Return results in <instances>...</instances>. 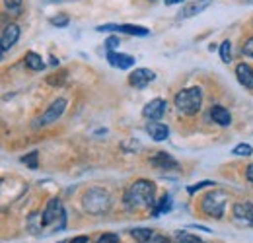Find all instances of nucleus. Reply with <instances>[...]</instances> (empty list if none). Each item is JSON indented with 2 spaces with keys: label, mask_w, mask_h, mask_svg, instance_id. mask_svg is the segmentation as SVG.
Returning a JSON list of instances; mask_svg holds the SVG:
<instances>
[{
  "label": "nucleus",
  "mask_w": 253,
  "mask_h": 243,
  "mask_svg": "<svg viewBox=\"0 0 253 243\" xmlns=\"http://www.w3.org/2000/svg\"><path fill=\"white\" fill-rule=\"evenodd\" d=\"M211 117H212V121L216 122V124H220V126H230V122H232L230 111L226 107H222V105L211 107Z\"/></svg>",
  "instance_id": "16"
},
{
  "label": "nucleus",
  "mask_w": 253,
  "mask_h": 243,
  "mask_svg": "<svg viewBox=\"0 0 253 243\" xmlns=\"http://www.w3.org/2000/svg\"><path fill=\"white\" fill-rule=\"evenodd\" d=\"M97 243H119V236L117 234H103Z\"/></svg>",
  "instance_id": "29"
},
{
  "label": "nucleus",
  "mask_w": 253,
  "mask_h": 243,
  "mask_svg": "<svg viewBox=\"0 0 253 243\" xmlns=\"http://www.w3.org/2000/svg\"><path fill=\"white\" fill-rule=\"evenodd\" d=\"M22 163H26L28 167L35 169V167H37V152H32V154H28V156H24V158H22Z\"/></svg>",
  "instance_id": "27"
},
{
  "label": "nucleus",
  "mask_w": 253,
  "mask_h": 243,
  "mask_svg": "<svg viewBox=\"0 0 253 243\" xmlns=\"http://www.w3.org/2000/svg\"><path fill=\"white\" fill-rule=\"evenodd\" d=\"M146 243H169V240H168V238H164V236H160V234H154V236H152Z\"/></svg>",
  "instance_id": "33"
},
{
  "label": "nucleus",
  "mask_w": 253,
  "mask_h": 243,
  "mask_svg": "<svg viewBox=\"0 0 253 243\" xmlns=\"http://www.w3.org/2000/svg\"><path fill=\"white\" fill-rule=\"evenodd\" d=\"M26 64H28L32 70H43V68H45V62L41 59V55H37V53H33V51H30V53L26 55Z\"/></svg>",
  "instance_id": "20"
},
{
  "label": "nucleus",
  "mask_w": 253,
  "mask_h": 243,
  "mask_svg": "<svg viewBox=\"0 0 253 243\" xmlns=\"http://www.w3.org/2000/svg\"><path fill=\"white\" fill-rule=\"evenodd\" d=\"M146 132H148L150 138L156 140V142H162V140H166V138L169 136V128H168V124L158 122V121L148 122V124H146Z\"/></svg>",
  "instance_id": "14"
},
{
  "label": "nucleus",
  "mask_w": 253,
  "mask_h": 243,
  "mask_svg": "<svg viewBox=\"0 0 253 243\" xmlns=\"http://www.w3.org/2000/svg\"><path fill=\"white\" fill-rule=\"evenodd\" d=\"M43 224L49 232L63 230L66 226V212H64L63 202L59 199H51L47 202V208L43 210Z\"/></svg>",
  "instance_id": "4"
},
{
  "label": "nucleus",
  "mask_w": 253,
  "mask_h": 243,
  "mask_svg": "<svg viewBox=\"0 0 253 243\" xmlns=\"http://www.w3.org/2000/svg\"><path fill=\"white\" fill-rule=\"evenodd\" d=\"M64 109H66V99H64V97H59L57 101H53V103L49 105V109H47V111H45L37 121L33 122V126H35V128H39V126H45V124L55 122L64 113Z\"/></svg>",
  "instance_id": "6"
},
{
  "label": "nucleus",
  "mask_w": 253,
  "mask_h": 243,
  "mask_svg": "<svg viewBox=\"0 0 253 243\" xmlns=\"http://www.w3.org/2000/svg\"><path fill=\"white\" fill-rule=\"evenodd\" d=\"M154 195H156V185L148 179H138L125 191L123 202L126 210H140V208H150L154 206Z\"/></svg>",
  "instance_id": "1"
},
{
  "label": "nucleus",
  "mask_w": 253,
  "mask_h": 243,
  "mask_svg": "<svg viewBox=\"0 0 253 243\" xmlns=\"http://www.w3.org/2000/svg\"><path fill=\"white\" fill-rule=\"evenodd\" d=\"M232 212H234V218H236L240 224H244V226H253V202H250V201L236 202L234 208H232Z\"/></svg>",
  "instance_id": "7"
},
{
  "label": "nucleus",
  "mask_w": 253,
  "mask_h": 243,
  "mask_svg": "<svg viewBox=\"0 0 253 243\" xmlns=\"http://www.w3.org/2000/svg\"><path fill=\"white\" fill-rule=\"evenodd\" d=\"M246 177H248V181L253 185V163L248 165V169H246Z\"/></svg>",
  "instance_id": "34"
},
{
  "label": "nucleus",
  "mask_w": 253,
  "mask_h": 243,
  "mask_svg": "<svg viewBox=\"0 0 253 243\" xmlns=\"http://www.w3.org/2000/svg\"><path fill=\"white\" fill-rule=\"evenodd\" d=\"M150 163H152L154 167L162 169V171H169V169H177V167H179V163L173 160V156H169V154H166V152H160V154H156L154 158H150Z\"/></svg>",
  "instance_id": "10"
},
{
  "label": "nucleus",
  "mask_w": 253,
  "mask_h": 243,
  "mask_svg": "<svg viewBox=\"0 0 253 243\" xmlns=\"http://www.w3.org/2000/svg\"><path fill=\"white\" fill-rule=\"evenodd\" d=\"M226 193L224 191H211L205 195L203 202H201V208L207 216H212V218H222L224 216V208H226Z\"/></svg>",
  "instance_id": "5"
},
{
  "label": "nucleus",
  "mask_w": 253,
  "mask_h": 243,
  "mask_svg": "<svg viewBox=\"0 0 253 243\" xmlns=\"http://www.w3.org/2000/svg\"><path fill=\"white\" fill-rule=\"evenodd\" d=\"M130 236H132V240L138 243H146L152 236H154V232L152 230H148V228H134L132 232H130Z\"/></svg>",
  "instance_id": "19"
},
{
  "label": "nucleus",
  "mask_w": 253,
  "mask_h": 243,
  "mask_svg": "<svg viewBox=\"0 0 253 243\" xmlns=\"http://www.w3.org/2000/svg\"><path fill=\"white\" fill-rule=\"evenodd\" d=\"M18 39H20V28L16 24L6 26L4 31H2V39H0L2 41V51H8L10 47H14Z\"/></svg>",
  "instance_id": "12"
},
{
  "label": "nucleus",
  "mask_w": 253,
  "mask_h": 243,
  "mask_svg": "<svg viewBox=\"0 0 253 243\" xmlns=\"http://www.w3.org/2000/svg\"><path fill=\"white\" fill-rule=\"evenodd\" d=\"M28 228L32 230L33 234H41L45 230V224H43V214L33 212L30 218H28Z\"/></svg>",
  "instance_id": "17"
},
{
  "label": "nucleus",
  "mask_w": 253,
  "mask_h": 243,
  "mask_svg": "<svg viewBox=\"0 0 253 243\" xmlns=\"http://www.w3.org/2000/svg\"><path fill=\"white\" fill-rule=\"evenodd\" d=\"M205 187H214V183H212V181L195 183V185H189V187H187V193H189V195H193V193H197V191H201V189H205Z\"/></svg>",
  "instance_id": "26"
},
{
  "label": "nucleus",
  "mask_w": 253,
  "mask_h": 243,
  "mask_svg": "<svg viewBox=\"0 0 253 243\" xmlns=\"http://www.w3.org/2000/svg\"><path fill=\"white\" fill-rule=\"evenodd\" d=\"M179 2H183V0H166L168 6H173V4H179Z\"/></svg>",
  "instance_id": "36"
},
{
  "label": "nucleus",
  "mask_w": 253,
  "mask_h": 243,
  "mask_svg": "<svg viewBox=\"0 0 253 243\" xmlns=\"http://www.w3.org/2000/svg\"><path fill=\"white\" fill-rule=\"evenodd\" d=\"M236 76H238V80H240L242 86H246V88L253 90V68L252 66L244 64V62L238 64V68H236Z\"/></svg>",
  "instance_id": "15"
},
{
  "label": "nucleus",
  "mask_w": 253,
  "mask_h": 243,
  "mask_svg": "<svg viewBox=\"0 0 253 243\" xmlns=\"http://www.w3.org/2000/svg\"><path fill=\"white\" fill-rule=\"evenodd\" d=\"M175 242L177 243H205L201 238L193 236V234H187V232H175Z\"/></svg>",
  "instance_id": "21"
},
{
  "label": "nucleus",
  "mask_w": 253,
  "mask_h": 243,
  "mask_svg": "<svg viewBox=\"0 0 253 243\" xmlns=\"http://www.w3.org/2000/svg\"><path fill=\"white\" fill-rule=\"evenodd\" d=\"M201 105H203V91L201 88H187V90H181L175 95V107L179 113L193 117L201 111Z\"/></svg>",
  "instance_id": "2"
},
{
  "label": "nucleus",
  "mask_w": 253,
  "mask_h": 243,
  "mask_svg": "<svg viewBox=\"0 0 253 243\" xmlns=\"http://www.w3.org/2000/svg\"><path fill=\"white\" fill-rule=\"evenodd\" d=\"M51 64H53V66H59V61H57V59L53 57V59H51Z\"/></svg>",
  "instance_id": "37"
},
{
  "label": "nucleus",
  "mask_w": 253,
  "mask_h": 243,
  "mask_svg": "<svg viewBox=\"0 0 253 243\" xmlns=\"http://www.w3.org/2000/svg\"><path fill=\"white\" fill-rule=\"evenodd\" d=\"M166 109H168V103H166L164 99H152L150 103L144 105L142 115H144L146 119H150V121H158V119L164 117Z\"/></svg>",
  "instance_id": "9"
},
{
  "label": "nucleus",
  "mask_w": 253,
  "mask_h": 243,
  "mask_svg": "<svg viewBox=\"0 0 253 243\" xmlns=\"http://www.w3.org/2000/svg\"><path fill=\"white\" fill-rule=\"evenodd\" d=\"M242 53H244L246 57H253V37H250V39L244 43V47H242Z\"/></svg>",
  "instance_id": "31"
},
{
  "label": "nucleus",
  "mask_w": 253,
  "mask_h": 243,
  "mask_svg": "<svg viewBox=\"0 0 253 243\" xmlns=\"http://www.w3.org/2000/svg\"><path fill=\"white\" fill-rule=\"evenodd\" d=\"M169 210H171V197L169 195H164L162 201L158 202V206H156V210H154V216H158L162 212H169Z\"/></svg>",
  "instance_id": "22"
},
{
  "label": "nucleus",
  "mask_w": 253,
  "mask_h": 243,
  "mask_svg": "<svg viewBox=\"0 0 253 243\" xmlns=\"http://www.w3.org/2000/svg\"><path fill=\"white\" fill-rule=\"evenodd\" d=\"M234 156H244V158H248V156H252L253 154V148L250 144H238L234 150H232Z\"/></svg>",
  "instance_id": "24"
},
{
  "label": "nucleus",
  "mask_w": 253,
  "mask_h": 243,
  "mask_svg": "<svg viewBox=\"0 0 253 243\" xmlns=\"http://www.w3.org/2000/svg\"><path fill=\"white\" fill-rule=\"evenodd\" d=\"M82 206H84V210L90 214H103L109 210V206H111V197H109V193L105 191V189H101V187H94V189H90L86 195H84V199H82Z\"/></svg>",
  "instance_id": "3"
},
{
  "label": "nucleus",
  "mask_w": 253,
  "mask_h": 243,
  "mask_svg": "<svg viewBox=\"0 0 253 243\" xmlns=\"http://www.w3.org/2000/svg\"><path fill=\"white\" fill-rule=\"evenodd\" d=\"M68 22H70V20H68L66 14H59V16H55V18H51V24L57 26V28H66Z\"/></svg>",
  "instance_id": "25"
},
{
  "label": "nucleus",
  "mask_w": 253,
  "mask_h": 243,
  "mask_svg": "<svg viewBox=\"0 0 253 243\" xmlns=\"http://www.w3.org/2000/svg\"><path fill=\"white\" fill-rule=\"evenodd\" d=\"M4 4L10 12H20V8H22V0H4Z\"/></svg>",
  "instance_id": "30"
},
{
  "label": "nucleus",
  "mask_w": 253,
  "mask_h": 243,
  "mask_svg": "<svg viewBox=\"0 0 253 243\" xmlns=\"http://www.w3.org/2000/svg\"><path fill=\"white\" fill-rule=\"evenodd\" d=\"M119 31L128 33V35H136V37H146V35L150 33L148 28H142V26H130V24H123V26H119Z\"/></svg>",
  "instance_id": "18"
},
{
  "label": "nucleus",
  "mask_w": 253,
  "mask_h": 243,
  "mask_svg": "<svg viewBox=\"0 0 253 243\" xmlns=\"http://www.w3.org/2000/svg\"><path fill=\"white\" fill-rule=\"evenodd\" d=\"M90 240L86 238V236H78V238H74V240H70V243H88Z\"/></svg>",
  "instance_id": "35"
},
{
  "label": "nucleus",
  "mask_w": 253,
  "mask_h": 243,
  "mask_svg": "<svg viewBox=\"0 0 253 243\" xmlns=\"http://www.w3.org/2000/svg\"><path fill=\"white\" fill-rule=\"evenodd\" d=\"M211 4H212V0H193V2L185 4V6L181 8L179 16H181V18H191V16H197V14H201L203 10H207Z\"/></svg>",
  "instance_id": "13"
},
{
  "label": "nucleus",
  "mask_w": 253,
  "mask_h": 243,
  "mask_svg": "<svg viewBox=\"0 0 253 243\" xmlns=\"http://www.w3.org/2000/svg\"><path fill=\"white\" fill-rule=\"evenodd\" d=\"M99 33H103V31H119V26L117 24H105V26H97V30Z\"/></svg>",
  "instance_id": "32"
},
{
  "label": "nucleus",
  "mask_w": 253,
  "mask_h": 243,
  "mask_svg": "<svg viewBox=\"0 0 253 243\" xmlns=\"http://www.w3.org/2000/svg\"><path fill=\"white\" fill-rule=\"evenodd\" d=\"M59 243H64V242H59Z\"/></svg>",
  "instance_id": "38"
},
{
  "label": "nucleus",
  "mask_w": 253,
  "mask_h": 243,
  "mask_svg": "<svg viewBox=\"0 0 253 243\" xmlns=\"http://www.w3.org/2000/svg\"><path fill=\"white\" fill-rule=\"evenodd\" d=\"M119 37H115V35H111V37H107V41H105V49L107 51H115L117 47H119Z\"/></svg>",
  "instance_id": "28"
},
{
  "label": "nucleus",
  "mask_w": 253,
  "mask_h": 243,
  "mask_svg": "<svg viewBox=\"0 0 253 243\" xmlns=\"http://www.w3.org/2000/svg\"><path fill=\"white\" fill-rule=\"evenodd\" d=\"M156 74L150 68H136L130 76H128V84L132 88H146L150 82H154Z\"/></svg>",
  "instance_id": "8"
},
{
  "label": "nucleus",
  "mask_w": 253,
  "mask_h": 243,
  "mask_svg": "<svg viewBox=\"0 0 253 243\" xmlns=\"http://www.w3.org/2000/svg\"><path fill=\"white\" fill-rule=\"evenodd\" d=\"M107 62L119 70H126L134 64V59L130 55H123V53H115V51H107Z\"/></svg>",
  "instance_id": "11"
},
{
  "label": "nucleus",
  "mask_w": 253,
  "mask_h": 243,
  "mask_svg": "<svg viewBox=\"0 0 253 243\" xmlns=\"http://www.w3.org/2000/svg\"><path fill=\"white\" fill-rule=\"evenodd\" d=\"M220 59L226 64L232 61V45H230V41H224L220 45Z\"/></svg>",
  "instance_id": "23"
}]
</instances>
